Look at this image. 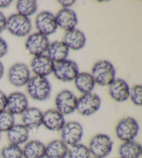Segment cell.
Instances as JSON below:
<instances>
[{
    "label": "cell",
    "mask_w": 142,
    "mask_h": 158,
    "mask_svg": "<svg viewBox=\"0 0 142 158\" xmlns=\"http://www.w3.org/2000/svg\"><path fill=\"white\" fill-rule=\"evenodd\" d=\"M91 75L96 83L100 86H108L116 79V70L110 61L103 59L93 65Z\"/></svg>",
    "instance_id": "cell-1"
},
{
    "label": "cell",
    "mask_w": 142,
    "mask_h": 158,
    "mask_svg": "<svg viewBox=\"0 0 142 158\" xmlns=\"http://www.w3.org/2000/svg\"><path fill=\"white\" fill-rule=\"evenodd\" d=\"M26 89L28 96L35 101H45L51 96V85L46 77L31 76Z\"/></svg>",
    "instance_id": "cell-2"
},
{
    "label": "cell",
    "mask_w": 142,
    "mask_h": 158,
    "mask_svg": "<svg viewBox=\"0 0 142 158\" xmlns=\"http://www.w3.org/2000/svg\"><path fill=\"white\" fill-rule=\"evenodd\" d=\"M87 147L92 157L106 158L112 151L114 141L108 135L98 133L90 139Z\"/></svg>",
    "instance_id": "cell-3"
},
{
    "label": "cell",
    "mask_w": 142,
    "mask_h": 158,
    "mask_svg": "<svg viewBox=\"0 0 142 158\" xmlns=\"http://www.w3.org/2000/svg\"><path fill=\"white\" fill-rule=\"evenodd\" d=\"M140 130L139 124L136 120L132 116L123 117L114 127L116 137L121 142L135 140Z\"/></svg>",
    "instance_id": "cell-4"
},
{
    "label": "cell",
    "mask_w": 142,
    "mask_h": 158,
    "mask_svg": "<svg viewBox=\"0 0 142 158\" xmlns=\"http://www.w3.org/2000/svg\"><path fill=\"white\" fill-rule=\"evenodd\" d=\"M6 29L13 36L27 37L31 33L33 24L31 19L16 13L7 18Z\"/></svg>",
    "instance_id": "cell-5"
},
{
    "label": "cell",
    "mask_w": 142,
    "mask_h": 158,
    "mask_svg": "<svg viewBox=\"0 0 142 158\" xmlns=\"http://www.w3.org/2000/svg\"><path fill=\"white\" fill-rule=\"evenodd\" d=\"M101 106L100 96L94 92L82 94L78 98L76 111L83 116H90L96 114Z\"/></svg>",
    "instance_id": "cell-6"
},
{
    "label": "cell",
    "mask_w": 142,
    "mask_h": 158,
    "mask_svg": "<svg viewBox=\"0 0 142 158\" xmlns=\"http://www.w3.org/2000/svg\"><path fill=\"white\" fill-rule=\"evenodd\" d=\"M79 73V68L76 62L72 59L54 63L53 74L57 80L62 82H70L74 80Z\"/></svg>",
    "instance_id": "cell-7"
},
{
    "label": "cell",
    "mask_w": 142,
    "mask_h": 158,
    "mask_svg": "<svg viewBox=\"0 0 142 158\" xmlns=\"http://www.w3.org/2000/svg\"><path fill=\"white\" fill-rule=\"evenodd\" d=\"M78 98L72 91L65 89L60 91L54 99L55 109L64 116L70 115L76 111Z\"/></svg>",
    "instance_id": "cell-8"
},
{
    "label": "cell",
    "mask_w": 142,
    "mask_h": 158,
    "mask_svg": "<svg viewBox=\"0 0 142 158\" xmlns=\"http://www.w3.org/2000/svg\"><path fill=\"white\" fill-rule=\"evenodd\" d=\"M83 135V127L81 123L76 121H66L60 131V139L68 146H71L81 143Z\"/></svg>",
    "instance_id": "cell-9"
},
{
    "label": "cell",
    "mask_w": 142,
    "mask_h": 158,
    "mask_svg": "<svg viewBox=\"0 0 142 158\" xmlns=\"http://www.w3.org/2000/svg\"><path fill=\"white\" fill-rule=\"evenodd\" d=\"M31 77L30 68L24 63H15L9 68L8 71V80L11 85L17 88L26 86Z\"/></svg>",
    "instance_id": "cell-10"
},
{
    "label": "cell",
    "mask_w": 142,
    "mask_h": 158,
    "mask_svg": "<svg viewBox=\"0 0 142 158\" xmlns=\"http://www.w3.org/2000/svg\"><path fill=\"white\" fill-rule=\"evenodd\" d=\"M49 43L47 36L36 31L31 33L26 37L24 47L29 54L36 56L45 54Z\"/></svg>",
    "instance_id": "cell-11"
},
{
    "label": "cell",
    "mask_w": 142,
    "mask_h": 158,
    "mask_svg": "<svg viewBox=\"0 0 142 158\" xmlns=\"http://www.w3.org/2000/svg\"><path fill=\"white\" fill-rule=\"evenodd\" d=\"M34 24L37 32L47 37L56 33L58 29L55 15L47 10L37 13L35 16Z\"/></svg>",
    "instance_id": "cell-12"
},
{
    "label": "cell",
    "mask_w": 142,
    "mask_h": 158,
    "mask_svg": "<svg viewBox=\"0 0 142 158\" xmlns=\"http://www.w3.org/2000/svg\"><path fill=\"white\" fill-rule=\"evenodd\" d=\"M54 63L46 54L34 56L30 63V70L35 76L46 77L53 74Z\"/></svg>",
    "instance_id": "cell-13"
},
{
    "label": "cell",
    "mask_w": 142,
    "mask_h": 158,
    "mask_svg": "<svg viewBox=\"0 0 142 158\" xmlns=\"http://www.w3.org/2000/svg\"><path fill=\"white\" fill-rule=\"evenodd\" d=\"M29 99L25 94L20 91H14L7 96L6 110L15 116L22 115L29 107Z\"/></svg>",
    "instance_id": "cell-14"
},
{
    "label": "cell",
    "mask_w": 142,
    "mask_h": 158,
    "mask_svg": "<svg viewBox=\"0 0 142 158\" xmlns=\"http://www.w3.org/2000/svg\"><path fill=\"white\" fill-rule=\"evenodd\" d=\"M65 123V116L55 108L46 110L42 114V126L49 131L60 132Z\"/></svg>",
    "instance_id": "cell-15"
},
{
    "label": "cell",
    "mask_w": 142,
    "mask_h": 158,
    "mask_svg": "<svg viewBox=\"0 0 142 158\" xmlns=\"http://www.w3.org/2000/svg\"><path fill=\"white\" fill-rule=\"evenodd\" d=\"M108 87L109 96L114 101L124 102L129 99L130 86L124 79L116 78Z\"/></svg>",
    "instance_id": "cell-16"
},
{
    "label": "cell",
    "mask_w": 142,
    "mask_h": 158,
    "mask_svg": "<svg viewBox=\"0 0 142 158\" xmlns=\"http://www.w3.org/2000/svg\"><path fill=\"white\" fill-rule=\"evenodd\" d=\"M58 28L65 32L76 28L78 20L76 13L72 9H61L55 15Z\"/></svg>",
    "instance_id": "cell-17"
},
{
    "label": "cell",
    "mask_w": 142,
    "mask_h": 158,
    "mask_svg": "<svg viewBox=\"0 0 142 158\" xmlns=\"http://www.w3.org/2000/svg\"><path fill=\"white\" fill-rule=\"evenodd\" d=\"M42 114L39 108L29 107L21 115V123L30 131L37 130L42 126Z\"/></svg>",
    "instance_id": "cell-18"
},
{
    "label": "cell",
    "mask_w": 142,
    "mask_h": 158,
    "mask_svg": "<svg viewBox=\"0 0 142 158\" xmlns=\"http://www.w3.org/2000/svg\"><path fill=\"white\" fill-rule=\"evenodd\" d=\"M62 40L69 50L73 51L82 50L87 43L85 35L80 29L76 28L65 32Z\"/></svg>",
    "instance_id": "cell-19"
},
{
    "label": "cell",
    "mask_w": 142,
    "mask_h": 158,
    "mask_svg": "<svg viewBox=\"0 0 142 158\" xmlns=\"http://www.w3.org/2000/svg\"><path fill=\"white\" fill-rule=\"evenodd\" d=\"M31 131L22 123H15L6 132L9 143L22 146L29 140Z\"/></svg>",
    "instance_id": "cell-20"
},
{
    "label": "cell",
    "mask_w": 142,
    "mask_h": 158,
    "mask_svg": "<svg viewBox=\"0 0 142 158\" xmlns=\"http://www.w3.org/2000/svg\"><path fill=\"white\" fill-rule=\"evenodd\" d=\"M69 50L62 40H54L49 43L46 54L53 63L63 61L69 56Z\"/></svg>",
    "instance_id": "cell-21"
},
{
    "label": "cell",
    "mask_w": 142,
    "mask_h": 158,
    "mask_svg": "<svg viewBox=\"0 0 142 158\" xmlns=\"http://www.w3.org/2000/svg\"><path fill=\"white\" fill-rule=\"evenodd\" d=\"M22 149L23 158H45V144L40 140H29Z\"/></svg>",
    "instance_id": "cell-22"
},
{
    "label": "cell",
    "mask_w": 142,
    "mask_h": 158,
    "mask_svg": "<svg viewBox=\"0 0 142 158\" xmlns=\"http://www.w3.org/2000/svg\"><path fill=\"white\" fill-rule=\"evenodd\" d=\"M68 148L61 139L51 140L45 145V158H67Z\"/></svg>",
    "instance_id": "cell-23"
},
{
    "label": "cell",
    "mask_w": 142,
    "mask_h": 158,
    "mask_svg": "<svg viewBox=\"0 0 142 158\" xmlns=\"http://www.w3.org/2000/svg\"><path fill=\"white\" fill-rule=\"evenodd\" d=\"M142 147L136 140L121 142L118 148V155L121 158H140Z\"/></svg>",
    "instance_id": "cell-24"
},
{
    "label": "cell",
    "mask_w": 142,
    "mask_h": 158,
    "mask_svg": "<svg viewBox=\"0 0 142 158\" xmlns=\"http://www.w3.org/2000/svg\"><path fill=\"white\" fill-rule=\"evenodd\" d=\"M73 81L76 89L81 94L93 92L96 86L91 73L87 72H79Z\"/></svg>",
    "instance_id": "cell-25"
},
{
    "label": "cell",
    "mask_w": 142,
    "mask_h": 158,
    "mask_svg": "<svg viewBox=\"0 0 142 158\" xmlns=\"http://www.w3.org/2000/svg\"><path fill=\"white\" fill-rule=\"evenodd\" d=\"M15 9L18 14L30 18L37 12V2L35 0H18L16 2Z\"/></svg>",
    "instance_id": "cell-26"
},
{
    "label": "cell",
    "mask_w": 142,
    "mask_h": 158,
    "mask_svg": "<svg viewBox=\"0 0 142 158\" xmlns=\"http://www.w3.org/2000/svg\"><path fill=\"white\" fill-rule=\"evenodd\" d=\"M91 154L87 146L78 143L69 146L67 158H91Z\"/></svg>",
    "instance_id": "cell-27"
},
{
    "label": "cell",
    "mask_w": 142,
    "mask_h": 158,
    "mask_svg": "<svg viewBox=\"0 0 142 158\" xmlns=\"http://www.w3.org/2000/svg\"><path fill=\"white\" fill-rule=\"evenodd\" d=\"M1 158H23L22 146H16L14 144H7L0 151Z\"/></svg>",
    "instance_id": "cell-28"
},
{
    "label": "cell",
    "mask_w": 142,
    "mask_h": 158,
    "mask_svg": "<svg viewBox=\"0 0 142 158\" xmlns=\"http://www.w3.org/2000/svg\"><path fill=\"white\" fill-rule=\"evenodd\" d=\"M16 123L15 117L6 110L0 113V132L6 133Z\"/></svg>",
    "instance_id": "cell-29"
},
{
    "label": "cell",
    "mask_w": 142,
    "mask_h": 158,
    "mask_svg": "<svg viewBox=\"0 0 142 158\" xmlns=\"http://www.w3.org/2000/svg\"><path fill=\"white\" fill-rule=\"evenodd\" d=\"M132 104L137 107H140L142 104V86L141 84H136L130 87L129 99Z\"/></svg>",
    "instance_id": "cell-30"
},
{
    "label": "cell",
    "mask_w": 142,
    "mask_h": 158,
    "mask_svg": "<svg viewBox=\"0 0 142 158\" xmlns=\"http://www.w3.org/2000/svg\"><path fill=\"white\" fill-rule=\"evenodd\" d=\"M9 50V46L6 40L0 36V59L6 55Z\"/></svg>",
    "instance_id": "cell-31"
},
{
    "label": "cell",
    "mask_w": 142,
    "mask_h": 158,
    "mask_svg": "<svg viewBox=\"0 0 142 158\" xmlns=\"http://www.w3.org/2000/svg\"><path fill=\"white\" fill-rule=\"evenodd\" d=\"M7 96L0 89V113L6 110Z\"/></svg>",
    "instance_id": "cell-32"
},
{
    "label": "cell",
    "mask_w": 142,
    "mask_h": 158,
    "mask_svg": "<svg viewBox=\"0 0 142 158\" xmlns=\"http://www.w3.org/2000/svg\"><path fill=\"white\" fill-rule=\"evenodd\" d=\"M57 2L62 9H71L76 4L75 0H58Z\"/></svg>",
    "instance_id": "cell-33"
},
{
    "label": "cell",
    "mask_w": 142,
    "mask_h": 158,
    "mask_svg": "<svg viewBox=\"0 0 142 158\" xmlns=\"http://www.w3.org/2000/svg\"><path fill=\"white\" fill-rule=\"evenodd\" d=\"M6 19L4 13L0 10V34H2L4 30H6Z\"/></svg>",
    "instance_id": "cell-34"
},
{
    "label": "cell",
    "mask_w": 142,
    "mask_h": 158,
    "mask_svg": "<svg viewBox=\"0 0 142 158\" xmlns=\"http://www.w3.org/2000/svg\"><path fill=\"white\" fill-rule=\"evenodd\" d=\"M11 0H0V9H5L12 4Z\"/></svg>",
    "instance_id": "cell-35"
},
{
    "label": "cell",
    "mask_w": 142,
    "mask_h": 158,
    "mask_svg": "<svg viewBox=\"0 0 142 158\" xmlns=\"http://www.w3.org/2000/svg\"><path fill=\"white\" fill-rule=\"evenodd\" d=\"M4 75V66L2 62L0 61V80H2V77Z\"/></svg>",
    "instance_id": "cell-36"
},
{
    "label": "cell",
    "mask_w": 142,
    "mask_h": 158,
    "mask_svg": "<svg viewBox=\"0 0 142 158\" xmlns=\"http://www.w3.org/2000/svg\"><path fill=\"white\" fill-rule=\"evenodd\" d=\"M1 139H2V133L0 132V141H1Z\"/></svg>",
    "instance_id": "cell-37"
},
{
    "label": "cell",
    "mask_w": 142,
    "mask_h": 158,
    "mask_svg": "<svg viewBox=\"0 0 142 158\" xmlns=\"http://www.w3.org/2000/svg\"><path fill=\"white\" fill-rule=\"evenodd\" d=\"M115 158H121V157H115Z\"/></svg>",
    "instance_id": "cell-38"
},
{
    "label": "cell",
    "mask_w": 142,
    "mask_h": 158,
    "mask_svg": "<svg viewBox=\"0 0 142 158\" xmlns=\"http://www.w3.org/2000/svg\"><path fill=\"white\" fill-rule=\"evenodd\" d=\"M91 158H96V157H91Z\"/></svg>",
    "instance_id": "cell-39"
},
{
    "label": "cell",
    "mask_w": 142,
    "mask_h": 158,
    "mask_svg": "<svg viewBox=\"0 0 142 158\" xmlns=\"http://www.w3.org/2000/svg\"><path fill=\"white\" fill-rule=\"evenodd\" d=\"M0 158H1V157H0Z\"/></svg>",
    "instance_id": "cell-40"
}]
</instances>
